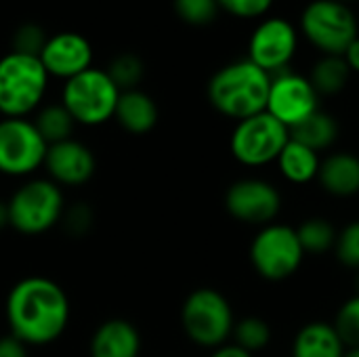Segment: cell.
Listing matches in <instances>:
<instances>
[{
	"label": "cell",
	"mask_w": 359,
	"mask_h": 357,
	"mask_svg": "<svg viewBox=\"0 0 359 357\" xmlns=\"http://www.w3.org/2000/svg\"><path fill=\"white\" fill-rule=\"evenodd\" d=\"M4 311L8 335L27 347H44L65 332L72 305L57 282L44 276H29L11 288Z\"/></svg>",
	"instance_id": "1"
},
{
	"label": "cell",
	"mask_w": 359,
	"mask_h": 357,
	"mask_svg": "<svg viewBox=\"0 0 359 357\" xmlns=\"http://www.w3.org/2000/svg\"><path fill=\"white\" fill-rule=\"evenodd\" d=\"M269 86L271 76L250 59H242L210 78L208 101L219 114L240 122L267 109Z\"/></svg>",
	"instance_id": "2"
},
{
	"label": "cell",
	"mask_w": 359,
	"mask_h": 357,
	"mask_svg": "<svg viewBox=\"0 0 359 357\" xmlns=\"http://www.w3.org/2000/svg\"><path fill=\"white\" fill-rule=\"evenodd\" d=\"M48 74L40 57L8 53L0 59V114L2 118H27L44 99Z\"/></svg>",
	"instance_id": "3"
},
{
	"label": "cell",
	"mask_w": 359,
	"mask_h": 357,
	"mask_svg": "<svg viewBox=\"0 0 359 357\" xmlns=\"http://www.w3.org/2000/svg\"><path fill=\"white\" fill-rule=\"evenodd\" d=\"M8 208V227L23 236H40L61 223L65 213L63 191L50 179H27L15 189Z\"/></svg>",
	"instance_id": "4"
},
{
	"label": "cell",
	"mask_w": 359,
	"mask_h": 357,
	"mask_svg": "<svg viewBox=\"0 0 359 357\" xmlns=\"http://www.w3.org/2000/svg\"><path fill=\"white\" fill-rule=\"evenodd\" d=\"M233 309L225 295L215 288H198L187 295L181 307V326L191 343L217 349L233 332Z\"/></svg>",
	"instance_id": "5"
},
{
	"label": "cell",
	"mask_w": 359,
	"mask_h": 357,
	"mask_svg": "<svg viewBox=\"0 0 359 357\" xmlns=\"http://www.w3.org/2000/svg\"><path fill=\"white\" fill-rule=\"evenodd\" d=\"M120 99V88L105 69L88 67L86 72L65 80L61 105L69 112L76 124L99 126L114 118Z\"/></svg>",
	"instance_id": "6"
},
{
	"label": "cell",
	"mask_w": 359,
	"mask_h": 357,
	"mask_svg": "<svg viewBox=\"0 0 359 357\" xmlns=\"http://www.w3.org/2000/svg\"><path fill=\"white\" fill-rule=\"evenodd\" d=\"M305 38L324 55H343L358 38V21L341 0H313L301 15Z\"/></svg>",
	"instance_id": "7"
},
{
	"label": "cell",
	"mask_w": 359,
	"mask_h": 357,
	"mask_svg": "<svg viewBox=\"0 0 359 357\" xmlns=\"http://www.w3.org/2000/svg\"><path fill=\"white\" fill-rule=\"evenodd\" d=\"M303 257L305 252L297 229L290 225H265L250 244V263L255 271L269 282H282L294 276Z\"/></svg>",
	"instance_id": "8"
},
{
	"label": "cell",
	"mask_w": 359,
	"mask_h": 357,
	"mask_svg": "<svg viewBox=\"0 0 359 357\" xmlns=\"http://www.w3.org/2000/svg\"><path fill=\"white\" fill-rule=\"evenodd\" d=\"M290 141V130L271 114L261 112L240 120L231 133V154L244 166H265L276 162Z\"/></svg>",
	"instance_id": "9"
},
{
	"label": "cell",
	"mask_w": 359,
	"mask_h": 357,
	"mask_svg": "<svg viewBox=\"0 0 359 357\" xmlns=\"http://www.w3.org/2000/svg\"><path fill=\"white\" fill-rule=\"evenodd\" d=\"M46 141L27 118L0 120V175L29 177L44 164Z\"/></svg>",
	"instance_id": "10"
},
{
	"label": "cell",
	"mask_w": 359,
	"mask_h": 357,
	"mask_svg": "<svg viewBox=\"0 0 359 357\" xmlns=\"http://www.w3.org/2000/svg\"><path fill=\"white\" fill-rule=\"evenodd\" d=\"M225 208L240 223L265 227L280 215L282 196L278 187L265 179H240L229 185Z\"/></svg>",
	"instance_id": "11"
},
{
	"label": "cell",
	"mask_w": 359,
	"mask_h": 357,
	"mask_svg": "<svg viewBox=\"0 0 359 357\" xmlns=\"http://www.w3.org/2000/svg\"><path fill=\"white\" fill-rule=\"evenodd\" d=\"M265 112L290 130L307 116L318 112V93L309 78L284 72L278 78H271Z\"/></svg>",
	"instance_id": "12"
},
{
	"label": "cell",
	"mask_w": 359,
	"mask_h": 357,
	"mask_svg": "<svg viewBox=\"0 0 359 357\" xmlns=\"http://www.w3.org/2000/svg\"><path fill=\"white\" fill-rule=\"evenodd\" d=\"M299 46L297 29L290 21L273 17L265 19L250 36L248 59L267 74L280 72L294 57Z\"/></svg>",
	"instance_id": "13"
},
{
	"label": "cell",
	"mask_w": 359,
	"mask_h": 357,
	"mask_svg": "<svg viewBox=\"0 0 359 357\" xmlns=\"http://www.w3.org/2000/svg\"><path fill=\"white\" fill-rule=\"evenodd\" d=\"M42 166L46 168L48 179L59 187H80L93 179L97 160L88 145L76 139H65L48 145Z\"/></svg>",
	"instance_id": "14"
},
{
	"label": "cell",
	"mask_w": 359,
	"mask_h": 357,
	"mask_svg": "<svg viewBox=\"0 0 359 357\" xmlns=\"http://www.w3.org/2000/svg\"><path fill=\"white\" fill-rule=\"evenodd\" d=\"M40 61L48 76L69 80L93 67V46L76 32H61L46 40Z\"/></svg>",
	"instance_id": "15"
},
{
	"label": "cell",
	"mask_w": 359,
	"mask_h": 357,
	"mask_svg": "<svg viewBox=\"0 0 359 357\" xmlns=\"http://www.w3.org/2000/svg\"><path fill=\"white\" fill-rule=\"evenodd\" d=\"M141 335L137 326L122 318H111L97 326L90 337V357H139Z\"/></svg>",
	"instance_id": "16"
},
{
	"label": "cell",
	"mask_w": 359,
	"mask_h": 357,
	"mask_svg": "<svg viewBox=\"0 0 359 357\" xmlns=\"http://www.w3.org/2000/svg\"><path fill=\"white\" fill-rule=\"evenodd\" d=\"M318 181L324 191L337 198L359 194V158L349 151H339L320 162Z\"/></svg>",
	"instance_id": "17"
},
{
	"label": "cell",
	"mask_w": 359,
	"mask_h": 357,
	"mask_svg": "<svg viewBox=\"0 0 359 357\" xmlns=\"http://www.w3.org/2000/svg\"><path fill=\"white\" fill-rule=\"evenodd\" d=\"M114 118L126 133L145 135L158 124V105L147 93L139 88L122 90Z\"/></svg>",
	"instance_id": "18"
},
{
	"label": "cell",
	"mask_w": 359,
	"mask_h": 357,
	"mask_svg": "<svg viewBox=\"0 0 359 357\" xmlns=\"http://www.w3.org/2000/svg\"><path fill=\"white\" fill-rule=\"evenodd\" d=\"M345 351L334 326L326 322L305 324L292 343V357H343Z\"/></svg>",
	"instance_id": "19"
},
{
	"label": "cell",
	"mask_w": 359,
	"mask_h": 357,
	"mask_svg": "<svg viewBox=\"0 0 359 357\" xmlns=\"http://www.w3.org/2000/svg\"><path fill=\"white\" fill-rule=\"evenodd\" d=\"M337 137H339L337 120L330 114H324L320 109L290 128V139L313 149L316 154L328 149L337 141Z\"/></svg>",
	"instance_id": "20"
},
{
	"label": "cell",
	"mask_w": 359,
	"mask_h": 357,
	"mask_svg": "<svg viewBox=\"0 0 359 357\" xmlns=\"http://www.w3.org/2000/svg\"><path fill=\"white\" fill-rule=\"evenodd\" d=\"M276 162H278L284 179H288L290 183H297V185H305V183L318 179L322 160L318 158V154L313 149L290 139Z\"/></svg>",
	"instance_id": "21"
},
{
	"label": "cell",
	"mask_w": 359,
	"mask_h": 357,
	"mask_svg": "<svg viewBox=\"0 0 359 357\" xmlns=\"http://www.w3.org/2000/svg\"><path fill=\"white\" fill-rule=\"evenodd\" d=\"M351 78V69L343 55H324L311 69V86L318 95H339Z\"/></svg>",
	"instance_id": "22"
},
{
	"label": "cell",
	"mask_w": 359,
	"mask_h": 357,
	"mask_svg": "<svg viewBox=\"0 0 359 357\" xmlns=\"http://www.w3.org/2000/svg\"><path fill=\"white\" fill-rule=\"evenodd\" d=\"M32 122H34L36 130L40 133V137L46 141V145H55L65 139H72V133L76 126L74 118L61 103H50V105L38 107L36 118Z\"/></svg>",
	"instance_id": "23"
},
{
	"label": "cell",
	"mask_w": 359,
	"mask_h": 357,
	"mask_svg": "<svg viewBox=\"0 0 359 357\" xmlns=\"http://www.w3.org/2000/svg\"><path fill=\"white\" fill-rule=\"evenodd\" d=\"M337 234L339 231L332 227V223L322 217H311L297 227V236L305 255H324L332 250L337 244Z\"/></svg>",
	"instance_id": "24"
},
{
	"label": "cell",
	"mask_w": 359,
	"mask_h": 357,
	"mask_svg": "<svg viewBox=\"0 0 359 357\" xmlns=\"http://www.w3.org/2000/svg\"><path fill=\"white\" fill-rule=\"evenodd\" d=\"M231 337L238 347H242L248 353H257V351H263L271 343V328L263 318L248 316L233 324Z\"/></svg>",
	"instance_id": "25"
},
{
	"label": "cell",
	"mask_w": 359,
	"mask_h": 357,
	"mask_svg": "<svg viewBox=\"0 0 359 357\" xmlns=\"http://www.w3.org/2000/svg\"><path fill=\"white\" fill-rule=\"evenodd\" d=\"M107 76L114 80V84L122 90H133L137 88V84L143 80V74H145V67H143V61L133 55V53H122L118 57L111 59L109 67L105 69Z\"/></svg>",
	"instance_id": "26"
},
{
	"label": "cell",
	"mask_w": 359,
	"mask_h": 357,
	"mask_svg": "<svg viewBox=\"0 0 359 357\" xmlns=\"http://www.w3.org/2000/svg\"><path fill=\"white\" fill-rule=\"evenodd\" d=\"M332 326L345 349H359V295L347 299L341 305Z\"/></svg>",
	"instance_id": "27"
},
{
	"label": "cell",
	"mask_w": 359,
	"mask_h": 357,
	"mask_svg": "<svg viewBox=\"0 0 359 357\" xmlns=\"http://www.w3.org/2000/svg\"><path fill=\"white\" fill-rule=\"evenodd\" d=\"M217 0H175L177 15L189 25H208L219 13Z\"/></svg>",
	"instance_id": "28"
},
{
	"label": "cell",
	"mask_w": 359,
	"mask_h": 357,
	"mask_svg": "<svg viewBox=\"0 0 359 357\" xmlns=\"http://www.w3.org/2000/svg\"><path fill=\"white\" fill-rule=\"evenodd\" d=\"M334 252L341 265L359 271V221H351L337 234Z\"/></svg>",
	"instance_id": "29"
},
{
	"label": "cell",
	"mask_w": 359,
	"mask_h": 357,
	"mask_svg": "<svg viewBox=\"0 0 359 357\" xmlns=\"http://www.w3.org/2000/svg\"><path fill=\"white\" fill-rule=\"evenodd\" d=\"M46 40V34L38 23H21L13 34V53L40 57Z\"/></svg>",
	"instance_id": "30"
},
{
	"label": "cell",
	"mask_w": 359,
	"mask_h": 357,
	"mask_svg": "<svg viewBox=\"0 0 359 357\" xmlns=\"http://www.w3.org/2000/svg\"><path fill=\"white\" fill-rule=\"evenodd\" d=\"M61 223L65 225V229L72 236L80 238V236H84L90 229V225H93V213H90V208L86 204L78 202V204L65 208V213L61 217Z\"/></svg>",
	"instance_id": "31"
},
{
	"label": "cell",
	"mask_w": 359,
	"mask_h": 357,
	"mask_svg": "<svg viewBox=\"0 0 359 357\" xmlns=\"http://www.w3.org/2000/svg\"><path fill=\"white\" fill-rule=\"evenodd\" d=\"M221 8L240 17V19H255L269 11L273 0H217Z\"/></svg>",
	"instance_id": "32"
},
{
	"label": "cell",
	"mask_w": 359,
	"mask_h": 357,
	"mask_svg": "<svg viewBox=\"0 0 359 357\" xmlns=\"http://www.w3.org/2000/svg\"><path fill=\"white\" fill-rule=\"evenodd\" d=\"M0 357H27V345L13 335L0 337Z\"/></svg>",
	"instance_id": "33"
},
{
	"label": "cell",
	"mask_w": 359,
	"mask_h": 357,
	"mask_svg": "<svg viewBox=\"0 0 359 357\" xmlns=\"http://www.w3.org/2000/svg\"><path fill=\"white\" fill-rule=\"evenodd\" d=\"M210 357H252V353H248V351H244L242 347H238L236 343H231V345H221V347H217V349H212V353Z\"/></svg>",
	"instance_id": "34"
},
{
	"label": "cell",
	"mask_w": 359,
	"mask_h": 357,
	"mask_svg": "<svg viewBox=\"0 0 359 357\" xmlns=\"http://www.w3.org/2000/svg\"><path fill=\"white\" fill-rule=\"evenodd\" d=\"M343 59L347 61L351 72H358L359 74V36L349 44V48L343 53Z\"/></svg>",
	"instance_id": "35"
},
{
	"label": "cell",
	"mask_w": 359,
	"mask_h": 357,
	"mask_svg": "<svg viewBox=\"0 0 359 357\" xmlns=\"http://www.w3.org/2000/svg\"><path fill=\"white\" fill-rule=\"evenodd\" d=\"M8 227V208H6V202L0 200V229Z\"/></svg>",
	"instance_id": "36"
},
{
	"label": "cell",
	"mask_w": 359,
	"mask_h": 357,
	"mask_svg": "<svg viewBox=\"0 0 359 357\" xmlns=\"http://www.w3.org/2000/svg\"><path fill=\"white\" fill-rule=\"evenodd\" d=\"M343 357H359V349H347Z\"/></svg>",
	"instance_id": "37"
},
{
	"label": "cell",
	"mask_w": 359,
	"mask_h": 357,
	"mask_svg": "<svg viewBox=\"0 0 359 357\" xmlns=\"http://www.w3.org/2000/svg\"><path fill=\"white\" fill-rule=\"evenodd\" d=\"M341 2H347V0H341Z\"/></svg>",
	"instance_id": "38"
}]
</instances>
